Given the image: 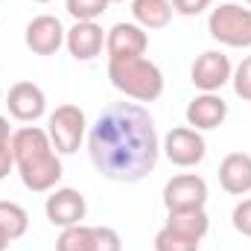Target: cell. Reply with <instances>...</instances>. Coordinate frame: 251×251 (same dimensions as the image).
<instances>
[{
    "label": "cell",
    "instance_id": "22",
    "mask_svg": "<svg viewBox=\"0 0 251 251\" xmlns=\"http://www.w3.org/2000/svg\"><path fill=\"white\" fill-rule=\"evenodd\" d=\"M111 0H67V12L76 21H97L105 15Z\"/></svg>",
    "mask_w": 251,
    "mask_h": 251
},
{
    "label": "cell",
    "instance_id": "8",
    "mask_svg": "<svg viewBox=\"0 0 251 251\" xmlns=\"http://www.w3.org/2000/svg\"><path fill=\"white\" fill-rule=\"evenodd\" d=\"M44 213L53 225L59 228H70V225H79L88 213V201L79 190L73 187H56L50 190L47 201H44Z\"/></svg>",
    "mask_w": 251,
    "mask_h": 251
},
{
    "label": "cell",
    "instance_id": "16",
    "mask_svg": "<svg viewBox=\"0 0 251 251\" xmlns=\"http://www.w3.org/2000/svg\"><path fill=\"white\" fill-rule=\"evenodd\" d=\"M219 184L231 196L251 193V155L249 152H231L219 164Z\"/></svg>",
    "mask_w": 251,
    "mask_h": 251
},
{
    "label": "cell",
    "instance_id": "21",
    "mask_svg": "<svg viewBox=\"0 0 251 251\" xmlns=\"http://www.w3.org/2000/svg\"><path fill=\"white\" fill-rule=\"evenodd\" d=\"M199 243L196 237L190 234H181L170 225H164L158 234H155V251H199Z\"/></svg>",
    "mask_w": 251,
    "mask_h": 251
},
{
    "label": "cell",
    "instance_id": "19",
    "mask_svg": "<svg viewBox=\"0 0 251 251\" xmlns=\"http://www.w3.org/2000/svg\"><path fill=\"white\" fill-rule=\"evenodd\" d=\"M0 228L9 234V240H21L29 231V213L18 201H0Z\"/></svg>",
    "mask_w": 251,
    "mask_h": 251
},
{
    "label": "cell",
    "instance_id": "29",
    "mask_svg": "<svg viewBox=\"0 0 251 251\" xmlns=\"http://www.w3.org/2000/svg\"><path fill=\"white\" fill-rule=\"evenodd\" d=\"M9 243H12V240H9V234L0 228V251H6V246H9Z\"/></svg>",
    "mask_w": 251,
    "mask_h": 251
},
{
    "label": "cell",
    "instance_id": "32",
    "mask_svg": "<svg viewBox=\"0 0 251 251\" xmlns=\"http://www.w3.org/2000/svg\"><path fill=\"white\" fill-rule=\"evenodd\" d=\"M0 102H3V91H0Z\"/></svg>",
    "mask_w": 251,
    "mask_h": 251
},
{
    "label": "cell",
    "instance_id": "3",
    "mask_svg": "<svg viewBox=\"0 0 251 251\" xmlns=\"http://www.w3.org/2000/svg\"><path fill=\"white\" fill-rule=\"evenodd\" d=\"M207 32L213 41L225 47L246 50L251 47V9H243L237 3H222L207 18Z\"/></svg>",
    "mask_w": 251,
    "mask_h": 251
},
{
    "label": "cell",
    "instance_id": "17",
    "mask_svg": "<svg viewBox=\"0 0 251 251\" xmlns=\"http://www.w3.org/2000/svg\"><path fill=\"white\" fill-rule=\"evenodd\" d=\"M131 18L143 29H164L173 21L170 0H131Z\"/></svg>",
    "mask_w": 251,
    "mask_h": 251
},
{
    "label": "cell",
    "instance_id": "15",
    "mask_svg": "<svg viewBox=\"0 0 251 251\" xmlns=\"http://www.w3.org/2000/svg\"><path fill=\"white\" fill-rule=\"evenodd\" d=\"M18 176L24 181V187L32 190V193H50L56 190V184L62 181V161H59V152L41 158V161H32V164H24L18 167Z\"/></svg>",
    "mask_w": 251,
    "mask_h": 251
},
{
    "label": "cell",
    "instance_id": "11",
    "mask_svg": "<svg viewBox=\"0 0 251 251\" xmlns=\"http://www.w3.org/2000/svg\"><path fill=\"white\" fill-rule=\"evenodd\" d=\"M12 155H15V167H24V164H32V161H41L47 155H53V140L47 134V128H38V126H24L18 131H12Z\"/></svg>",
    "mask_w": 251,
    "mask_h": 251
},
{
    "label": "cell",
    "instance_id": "23",
    "mask_svg": "<svg viewBox=\"0 0 251 251\" xmlns=\"http://www.w3.org/2000/svg\"><path fill=\"white\" fill-rule=\"evenodd\" d=\"M231 85H234V94H237L243 102H251V56H246L243 62L234 67Z\"/></svg>",
    "mask_w": 251,
    "mask_h": 251
},
{
    "label": "cell",
    "instance_id": "26",
    "mask_svg": "<svg viewBox=\"0 0 251 251\" xmlns=\"http://www.w3.org/2000/svg\"><path fill=\"white\" fill-rule=\"evenodd\" d=\"M170 3H173V12H178V15H184V18H196V15H201L204 9H210L213 0H170Z\"/></svg>",
    "mask_w": 251,
    "mask_h": 251
},
{
    "label": "cell",
    "instance_id": "24",
    "mask_svg": "<svg viewBox=\"0 0 251 251\" xmlns=\"http://www.w3.org/2000/svg\"><path fill=\"white\" fill-rule=\"evenodd\" d=\"M91 251H123V240L108 225H94V246Z\"/></svg>",
    "mask_w": 251,
    "mask_h": 251
},
{
    "label": "cell",
    "instance_id": "10",
    "mask_svg": "<svg viewBox=\"0 0 251 251\" xmlns=\"http://www.w3.org/2000/svg\"><path fill=\"white\" fill-rule=\"evenodd\" d=\"M64 35H67V29L62 26V21L56 15H38L26 24L24 41L35 56H53L64 44Z\"/></svg>",
    "mask_w": 251,
    "mask_h": 251
},
{
    "label": "cell",
    "instance_id": "14",
    "mask_svg": "<svg viewBox=\"0 0 251 251\" xmlns=\"http://www.w3.org/2000/svg\"><path fill=\"white\" fill-rule=\"evenodd\" d=\"M187 126L196 131H210V128H219L228 117V102L219 97V94H199L193 97L187 105Z\"/></svg>",
    "mask_w": 251,
    "mask_h": 251
},
{
    "label": "cell",
    "instance_id": "12",
    "mask_svg": "<svg viewBox=\"0 0 251 251\" xmlns=\"http://www.w3.org/2000/svg\"><path fill=\"white\" fill-rule=\"evenodd\" d=\"M149 47V35L143 26L137 24H114L105 35V50H108V62L114 59H134L143 56Z\"/></svg>",
    "mask_w": 251,
    "mask_h": 251
},
{
    "label": "cell",
    "instance_id": "13",
    "mask_svg": "<svg viewBox=\"0 0 251 251\" xmlns=\"http://www.w3.org/2000/svg\"><path fill=\"white\" fill-rule=\"evenodd\" d=\"M102 44H105V35H102V26L97 21H76L64 35V47L70 50V56L76 62L97 59L102 53Z\"/></svg>",
    "mask_w": 251,
    "mask_h": 251
},
{
    "label": "cell",
    "instance_id": "9",
    "mask_svg": "<svg viewBox=\"0 0 251 251\" xmlns=\"http://www.w3.org/2000/svg\"><path fill=\"white\" fill-rule=\"evenodd\" d=\"M6 108L21 123H35L47 111V97L35 82H15L6 94Z\"/></svg>",
    "mask_w": 251,
    "mask_h": 251
},
{
    "label": "cell",
    "instance_id": "7",
    "mask_svg": "<svg viewBox=\"0 0 251 251\" xmlns=\"http://www.w3.org/2000/svg\"><path fill=\"white\" fill-rule=\"evenodd\" d=\"M164 204L167 210H193L207 204V181L196 173L173 176L164 184Z\"/></svg>",
    "mask_w": 251,
    "mask_h": 251
},
{
    "label": "cell",
    "instance_id": "1",
    "mask_svg": "<svg viewBox=\"0 0 251 251\" xmlns=\"http://www.w3.org/2000/svg\"><path fill=\"white\" fill-rule=\"evenodd\" d=\"M88 152L97 173L108 181L134 184L146 178L161 155L155 120L137 102H111L88 131Z\"/></svg>",
    "mask_w": 251,
    "mask_h": 251
},
{
    "label": "cell",
    "instance_id": "33",
    "mask_svg": "<svg viewBox=\"0 0 251 251\" xmlns=\"http://www.w3.org/2000/svg\"><path fill=\"white\" fill-rule=\"evenodd\" d=\"M246 3H249V6H251V0H246Z\"/></svg>",
    "mask_w": 251,
    "mask_h": 251
},
{
    "label": "cell",
    "instance_id": "30",
    "mask_svg": "<svg viewBox=\"0 0 251 251\" xmlns=\"http://www.w3.org/2000/svg\"><path fill=\"white\" fill-rule=\"evenodd\" d=\"M35 3H50V0H35Z\"/></svg>",
    "mask_w": 251,
    "mask_h": 251
},
{
    "label": "cell",
    "instance_id": "18",
    "mask_svg": "<svg viewBox=\"0 0 251 251\" xmlns=\"http://www.w3.org/2000/svg\"><path fill=\"white\" fill-rule=\"evenodd\" d=\"M170 228L190 234L196 240H201L210 228V219H207V210L204 207H193V210H170V219H167Z\"/></svg>",
    "mask_w": 251,
    "mask_h": 251
},
{
    "label": "cell",
    "instance_id": "25",
    "mask_svg": "<svg viewBox=\"0 0 251 251\" xmlns=\"http://www.w3.org/2000/svg\"><path fill=\"white\" fill-rule=\"evenodd\" d=\"M231 222H234V228H237L243 237H251V199H243V201L234 207Z\"/></svg>",
    "mask_w": 251,
    "mask_h": 251
},
{
    "label": "cell",
    "instance_id": "28",
    "mask_svg": "<svg viewBox=\"0 0 251 251\" xmlns=\"http://www.w3.org/2000/svg\"><path fill=\"white\" fill-rule=\"evenodd\" d=\"M9 140H12V128H9V120L0 114V146H3V143H9Z\"/></svg>",
    "mask_w": 251,
    "mask_h": 251
},
{
    "label": "cell",
    "instance_id": "31",
    "mask_svg": "<svg viewBox=\"0 0 251 251\" xmlns=\"http://www.w3.org/2000/svg\"><path fill=\"white\" fill-rule=\"evenodd\" d=\"M111 3H126V0H111Z\"/></svg>",
    "mask_w": 251,
    "mask_h": 251
},
{
    "label": "cell",
    "instance_id": "6",
    "mask_svg": "<svg viewBox=\"0 0 251 251\" xmlns=\"http://www.w3.org/2000/svg\"><path fill=\"white\" fill-rule=\"evenodd\" d=\"M161 149H164V155H167L176 167H196V164H201L204 155H207V143H204L201 131H196V128H190V126L170 128Z\"/></svg>",
    "mask_w": 251,
    "mask_h": 251
},
{
    "label": "cell",
    "instance_id": "2",
    "mask_svg": "<svg viewBox=\"0 0 251 251\" xmlns=\"http://www.w3.org/2000/svg\"><path fill=\"white\" fill-rule=\"evenodd\" d=\"M108 79L120 94H126L128 100H137V102H155L164 94L161 67L143 56L108 62Z\"/></svg>",
    "mask_w": 251,
    "mask_h": 251
},
{
    "label": "cell",
    "instance_id": "20",
    "mask_svg": "<svg viewBox=\"0 0 251 251\" xmlns=\"http://www.w3.org/2000/svg\"><path fill=\"white\" fill-rule=\"evenodd\" d=\"M94 246V228L91 225H70L62 228L59 240H56V251H91Z\"/></svg>",
    "mask_w": 251,
    "mask_h": 251
},
{
    "label": "cell",
    "instance_id": "27",
    "mask_svg": "<svg viewBox=\"0 0 251 251\" xmlns=\"http://www.w3.org/2000/svg\"><path fill=\"white\" fill-rule=\"evenodd\" d=\"M15 170V155H12V143H3L0 146V181Z\"/></svg>",
    "mask_w": 251,
    "mask_h": 251
},
{
    "label": "cell",
    "instance_id": "4",
    "mask_svg": "<svg viewBox=\"0 0 251 251\" xmlns=\"http://www.w3.org/2000/svg\"><path fill=\"white\" fill-rule=\"evenodd\" d=\"M85 128H88V120H85V111L73 102H64L59 105L50 120H47V134L53 140V149L59 155H73L85 137Z\"/></svg>",
    "mask_w": 251,
    "mask_h": 251
},
{
    "label": "cell",
    "instance_id": "5",
    "mask_svg": "<svg viewBox=\"0 0 251 251\" xmlns=\"http://www.w3.org/2000/svg\"><path fill=\"white\" fill-rule=\"evenodd\" d=\"M234 76V67L231 59L222 53V50H204L193 67H190V82L201 91V94H216L222 91Z\"/></svg>",
    "mask_w": 251,
    "mask_h": 251
}]
</instances>
